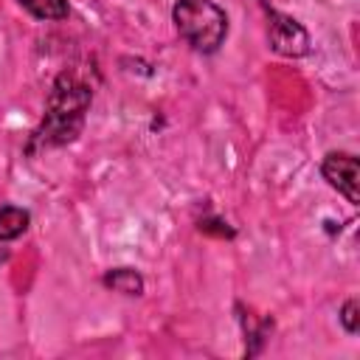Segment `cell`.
Masks as SVG:
<instances>
[{"instance_id":"cell-2","label":"cell","mask_w":360,"mask_h":360,"mask_svg":"<svg viewBox=\"0 0 360 360\" xmlns=\"http://www.w3.org/2000/svg\"><path fill=\"white\" fill-rule=\"evenodd\" d=\"M90 104V90L76 84L73 79L62 76L53 87V96H51V112L45 118V127H42V141H53V143H62V141H70L82 124V115Z\"/></svg>"},{"instance_id":"cell-5","label":"cell","mask_w":360,"mask_h":360,"mask_svg":"<svg viewBox=\"0 0 360 360\" xmlns=\"http://www.w3.org/2000/svg\"><path fill=\"white\" fill-rule=\"evenodd\" d=\"M25 228H28V211L14 208V205L0 208V242L17 239Z\"/></svg>"},{"instance_id":"cell-7","label":"cell","mask_w":360,"mask_h":360,"mask_svg":"<svg viewBox=\"0 0 360 360\" xmlns=\"http://www.w3.org/2000/svg\"><path fill=\"white\" fill-rule=\"evenodd\" d=\"M104 284L112 287V290H118V292H127V295H138V292L143 290L141 276H138L135 270H127V267L107 273V276H104Z\"/></svg>"},{"instance_id":"cell-6","label":"cell","mask_w":360,"mask_h":360,"mask_svg":"<svg viewBox=\"0 0 360 360\" xmlns=\"http://www.w3.org/2000/svg\"><path fill=\"white\" fill-rule=\"evenodd\" d=\"M17 3L39 20H65L68 17V0H17Z\"/></svg>"},{"instance_id":"cell-1","label":"cell","mask_w":360,"mask_h":360,"mask_svg":"<svg viewBox=\"0 0 360 360\" xmlns=\"http://www.w3.org/2000/svg\"><path fill=\"white\" fill-rule=\"evenodd\" d=\"M172 14L180 37L202 53L217 51L228 34L225 11L211 0H177Z\"/></svg>"},{"instance_id":"cell-3","label":"cell","mask_w":360,"mask_h":360,"mask_svg":"<svg viewBox=\"0 0 360 360\" xmlns=\"http://www.w3.org/2000/svg\"><path fill=\"white\" fill-rule=\"evenodd\" d=\"M270 45L281 56H304L309 51V37L292 17L270 11Z\"/></svg>"},{"instance_id":"cell-8","label":"cell","mask_w":360,"mask_h":360,"mask_svg":"<svg viewBox=\"0 0 360 360\" xmlns=\"http://www.w3.org/2000/svg\"><path fill=\"white\" fill-rule=\"evenodd\" d=\"M343 326H346V332H357V301H349L346 307H343Z\"/></svg>"},{"instance_id":"cell-4","label":"cell","mask_w":360,"mask_h":360,"mask_svg":"<svg viewBox=\"0 0 360 360\" xmlns=\"http://www.w3.org/2000/svg\"><path fill=\"white\" fill-rule=\"evenodd\" d=\"M323 177L340 194H346L349 202H360V194H357V158L354 155H343V152L326 155V160H323Z\"/></svg>"}]
</instances>
